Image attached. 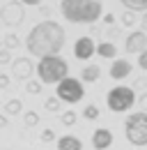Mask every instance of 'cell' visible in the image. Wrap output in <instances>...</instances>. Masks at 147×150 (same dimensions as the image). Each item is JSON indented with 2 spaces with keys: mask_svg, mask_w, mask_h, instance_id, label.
<instances>
[{
  "mask_svg": "<svg viewBox=\"0 0 147 150\" xmlns=\"http://www.w3.org/2000/svg\"><path fill=\"white\" fill-rule=\"evenodd\" d=\"M67 42V33L57 21H39L37 25L30 28L25 37V49L35 58H46V56H60L62 46Z\"/></svg>",
  "mask_w": 147,
  "mask_h": 150,
  "instance_id": "cell-1",
  "label": "cell"
},
{
  "mask_svg": "<svg viewBox=\"0 0 147 150\" xmlns=\"http://www.w3.org/2000/svg\"><path fill=\"white\" fill-rule=\"evenodd\" d=\"M60 14L71 23H97L104 16L101 0H62Z\"/></svg>",
  "mask_w": 147,
  "mask_h": 150,
  "instance_id": "cell-2",
  "label": "cell"
},
{
  "mask_svg": "<svg viewBox=\"0 0 147 150\" xmlns=\"http://www.w3.org/2000/svg\"><path fill=\"white\" fill-rule=\"evenodd\" d=\"M37 76L41 86H57L62 79L69 76V65L60 56H46L37 62Z\"/></svg>",
  "mask_w": 147,
  "mask_h": 150,
  "instance_id": "cell-3",
  "label": "cell"
},
{
  "mask_svg": "<svg viewBox=\"0 0 147 150\" xmlns=\"http://www.w3.org/2000/svg\"><path fill=\"white\" fill-rule=\"evenodd\" d=\"M124 136L131 146L145 148L147 146V111L129 113V118L124 120Z\"/></svg>",
  "mask_w": 147,
  "mask_h": 150,
  "instance_id": "cell-4",
  "label": "cell"
},
{
  "mask_svg": "<svg viewBox=\"0 0 147 150\" xmlns=\"http://www.w3.org/2000/svg\"><path fill=\"white\" fill-rule=\"evenodd\" d=\"M138 102L136 97V90L129 88V86H115L110 88L108 95H106V104L113 113H127L133 109V104Z\"/></svg>",
  "mask_w": 147,
  "mask_h": 150,
  "instance_id": "cell-5",
  "label": "cell"
},
{
  "mask_svg": "<svg viewBox=\"0 0 147 150\" xmlns=\"http://www.w3.org/2000/svg\"><path fill=\"white\" fill-rule=\"evenodd\" d=\"M55 95L62 104H78L83 97H85V88H83V81L80 79H74V76H67L57 83L55 88Z\"/></svg>",
  "mask_w": 147,
  "mask_h": 150,
  "instance_id": "cell-6",
  "label": "cell"
},
{
  "mask_svg": "<svg viewBox=\"0 0 147 150\" xmlns=\"http://www.w3.org/2000/svg\"><path fill=\"white\" fill-rule=\"evenodd\" d=\"M0 21H2L5 25H9V28L21 25V23L25 21V5H23V2H16V0L5 2L2 9H0Z\"/></svg>",
  "mask_w": 147,
  "mask_h": 150,
  "instance_id": "cell-7",
  "label": "cell"
},
{
  "mask_svg": "<svg viewBox=\"0 0 147 150\" xmlns=\"http://www.w3.org/2000/svg\"><path fill=\"white\" fill-rule=\"evenodd\" d=\"M35 74V65H32V60L30 58H16L14 62H12V76L16 79V81H30Z\"/></svg>",
  "mask_w": 147,
  "mask_h": 150,
  "instance_id": "cell-8",
  "label": "cell"
},
{
  "mask_svg": "<svg viewBox=\"0 0 147 150\" xmlns=\"http://www.w3.org/2000/svg\"><path fill=\"white\" fill-rule=\"evenodd\" d=\"M97 53V44H94V39L92 37H78L74 42V56L78 58V60H90L92 56Z\"/></svg>",
  "mask_w": 147,
  "mask_h": 150,
  "instance_id": "cell-9",
  "label": "cell"
},
{
  "mask_svg": "<svg viewBox=\"0 0 147 150\" xmlns=\"http://www.w3.org/2000/svg\"><path fill=\"white\" fill-rule=\"evenodd\" d=\"M147 49V35L143 30H133V33H129V37L124 39V51L127 53H143Z\"/></svg>",
  "mask_w": 147,
  "mask_h": 150,
  "instance_id": "cell-10",
  "label": "cell"
},
{
  "mask_svg": "<svg viewBox=\"0 0 147 150\" xmlns=\"http://www.w3.org/2000/svg\"><path fill=\"white\" fill-rule=\"evenodd\" d=\"M113 141H115V136L106 127H99V129H94V134H92V148L94 150H108L113 146Z\"/></svg>",
  "mask_w": 147,
  "mask_h": 150,
  "instance_id": "cell-11",
  "label": "cell"
},
{
  "mask_svg": "<svg viewBox=\"0 0 147 150\" xmlns=\"http://www.w3.org/2000/svg\"><path fill=\"white\" fill-rule=\"evenodd\" d=\"M131 62L124 60V58H115L113 62H110V79H115V81H122V79H129L131 76Z\"/></svg>",
  "mask_w": 147,
  "mask_h": 150,
  "instance_id": "cell-12",
  "label": "cell"
},
{
  "mask_svg": "<svg viewBox=\"0 0 147 150\" xmlns=\"http://www.w3.org/2000/svg\"><path fill=\"white\" fill-rule=\"evenodd\" d=\"M55 150H83V141L78 136H74V134H64V136L57 139Z\"/></svg>",
  "mask_w": 147,
  "mask_h": 150,
  "instance_id": "cell-13",
  "label": "cell"
},
{
  "mask_svg": "<svg viewBox=\"0 0 147 150\" xmlns=\"http://www.w3.org/2000/svg\"><path fill=\"white\" fill-rule=\"evenodd\" d=\"M101 79V67L99 65H85L80 69V81L83 83H97Z\"/></svg>",
  "mask_w": 147,
  "mask_h": 150,
  "instance_id": "cell-14",
  "label": "cell"
},
{
  "mask_svg": "<svg viewBox=\"0 0 147 150\" xmlns=\"http://www.w3.org/2000/svg\"><path fill=\"white\" fill-rule=\"evenodd\" d=\"M97 53L101 58H117V46L113 42H101L97 44Z\"/></svg>",
  "mask_w": 147,
  "mask_h": 150,
  "instance_id": "cell-15",
  "label": "cell"
},
{
  "mask_svg": "<svg viewBox=\"0 0 147 150\" xmlns=\"http://www.w3.org/2000/svg\"><path fill=\"white\" fill-rule=\"evenodd\" d=\"M2 113H5V115H18V113H23V102H21V99H9V102H5Z\"/></svg>",
  "mask_w": 147,
  "mask_h": 150,
  "instance_id": "cell-16",
  "label": "cell"
},
{
  "mask_svg": "<svg viewBox=\"0 0 147 150\" xmlns=\"http://www.w3.org/2000/svg\"><path fill=\"white\" fill-rule=\"evenodd\" d=\"M129 12H147V0H120Z\"/></svg>",
  "mask_w": 147,
  "mask_h": 150,
  "instance_id": "cell-17",
  "label": "cell"
},
{
  "mask_svg": "<svg viewBox=\"0 0 147 150\" xmlns=\"http://www.w3.org/2000/svg\"><path fill=\"white\" fill-rule=\"evenodd\" d=\"M99 115H101V113H99V106H97V104H88V106L83 109V118H85V120H97Z\"/></svg>",
  "mask_w": 147,
  "mask_h": 150,
  "instance_id": "cell-18",
  "label": "cell"
},
{
  "mask_svg": "<svg viewBox=\"0 0 147 150\" xmlns=\"http://www.w3.org/2000/svg\"><path fill=\"white\" fill-rule=\"evenodd\" d=\"M76 120H78V115L74 111H64V113H60V122L64 125V127H71V125H76Z\"/></svg>",
  "mask_w": 147,
  "mask_h": 150,
  "instance_id": "cell-19",
  "label": "cell"
},
{
  "mask_svg": "<svg viewBox=\"0 0 147 150\" xmlns=\"http://www.w3.org/2000/svg\"><path fill=\"white\" fill-rule=\"evenodd\" d=\"M23 122H25V127H35L37 122H39V115L35 111H25L23 113Z\"/></svg>",
  "mask_w": 147,
  "mask_h": 150,
  "instance_id": "cell-20",
  "label": "cell"
},
{
  "mask_svg": "<svg viewBox=\"0 0 147 150\" xmlns=\"http://www.w3.org/2000/svg\"><path fill=\"white\" fill-rule=\"evenodd\" d=\"M25 90H28L30 95H39L41 90H44V86H41V81H32V79H30V81L25 83Z\"/></svg>",
  "mask_w": 147,
  "mask_h": 150,
  "instance_id": "cell-21",
  "label": "cell"
},
{
  "mask_svg": "<svg viewBox=\"0 0 147 150\" xmlns=\"http://www.w3.org/2000/svg\"><path fill=\"white\" fill-rule=\"evenodd\" d=\"M44 106L48 109V111H53V113H57L60 111V106H62V102L57 99V97H48L46 102H44Z\"/></svg>",
  "mask_w": 147,
  "mask_h": 150,
  "instance_id": "cell-22",
  "label": "cell"
},
{
  "mask_svg": "<svg viewBox=\"0 0 147 150\" xmlns=\"http://www.w3.org/2000/svg\"><path fill=\"white\" fill-rule=\"evenodd\" d=\"M18 46V37L14 33H7V37H5V49L9 51V49H16Z\"/></svg>",
  "mask_w": 147,
  "mask_h": 150,
  "instance_id": "cell-23",
  "label": "cell"
},
{
  "mask_svg": "<svg viewBox=\"0 0 147 150\" xmlns=\"http://www.w3.org/2000/svg\"><path fill=\"white\" fill-rule=\"evenodd\" d=\"M136 21H138V19H136V12H129V9H127V12L122 14V23H124V25H133Z\"/></svg>",
  "mask_w": 147,
  "mask_h": 150,
  "instance_id": "cell-24",
  "label": "cell"
},
{
  "mask_svg": "<svg viewBox=\"0 0 147 150\" xmlns=\"http://www.w3.org/2000/svg\"><path fill=\"white\" fill-rule=\"evenodd\" d=\"M41 141H44V143L55 141V132H53V129H44V132H41Z\"/></svg>",
  "mask_w": 147,
  "mask_h": 150,
  "instance_id": "cell-25",
  "label": "cell"
},
{
  "mask_svg": "<svg viewBox=\"0 0 147 150\" xmlns=\"http://www.w3.org/2000/svg\"><path fill=\"white\" fill-rule=\"evenodd\" d=\"M9 62H12L9 51H7V49H0V65H9Z\"/></svg>",
  "mask_w": 147,
  "mask_h": 150,
  "instance_id": "cell-26",
  "label": "cell"
},
{
  "mask_svg": "<svg viewBox=\"0 0 147 150\" xmlns=\"http://www.w3.org/2000/svg\"><path fill=\"white\" fill-rule=\"evenodd\" d=\"M138 67L147 72V49L143 51V53H140V56H138Z\"/></svg>",
  "mask_w": 147,
  "mask_h": 150,
  "instance_id": "cell-27",
  "label": "cell"
},
{
  "mask_svg": "<svg viewBox=\"0 0 147 150\" xmlns=\"http://www.w3.org/2000/svg\"><path fill=\"white\" fill-rule=\"evenodd\" d=\"M7 86H9V76H7V74H0V90H5Z\"/></svg>",
  "mask_w": 147,
  "mask_h": 150,
  "instance_id": "cell-28",
  "label": "cell"
},
{
  "mask_svg": "<svg viewBox=\"0 0 147 150\" xmlns=\"http://www.w3.org/2000/svg\"><path fill=\"white\" fill-rule=\"evenodd\" d=\"M140 28H143V33L147 35V12H143V16H140Z\"/></svg>",
  "mask_w": 147,
  "mask_h": 150,
  "instance_id": "cell-29",
  "label": "cell"
},
{
  "mask_svg": "<svg viewBox=\"0 0 147 150\" xmlns=\"http://www.w3.org/2000/svg\"><path fill=\"white\" fill-rule=\"evenodd\" d=\"M23 5H30V7H35V5H41L44 0H21Z\"/></svg>",
  "mask_w": 147,
  "mask_h": 150,
  "instance_id": "cell-30",
  "label": "cell"
},
{
  "mask_svg": "<svg viewBox=\"0 0 147 150\" xmlns=\"http://www.w3.org/2000/svg\"><path fill=\"white\" fill-rule=\"evenodd\" d=\"M104 21H106L108 25H113V23H115V16H113V14H104Z\"/></svg>",
  "mask_w": 147,
  "mask_h": 150,
  "instance_id": "cell-31",
  "label": "cell"
},
{
  "mask_svg": "<svg viewBox=\"0 0 147 150\" xmlns=\"http://www.w3.org/2000/svg\"><path fill=\"white\" fill-rule=\"evenodd\" d=\"M2 127H7V115H5V113H0V129H2Z\"/></svg>",
  "mask_w": 147,
  "mask_h": 150,
  "instance_id": "cell-32",
  "label": "cell"
},
{
  "mask_svg": "<svg viewBox=\"0 0 147 150\" xmlns=\"http://www.w3.org/2000/svg\"><path fill=\"white\" fill-rule=\"evenodd\" d=\"M138 102H140V104H143V109H145V111H147V93L143 95V97H140V99H138Z\"/></svg>",
  "mask_w": 147,
  "mask_h": 150,
  "instance_id": "cell-33",
  "label": "cell"
},
{
  "mask_svg": "<svg viewBox=\"0 0 147 150\" xmlns=\"http://www.w3.org/2000/svg\"><path fill=\"white\" fill-rule=\"evenodd\" d=\"M0 49H2V44H0Z\"/></svg>",
  "mask_w": 147,
  "mask_h": 150,
  "instance_id": "cell-34",
  "label": "cell"
}]
</instances>
